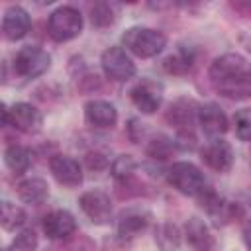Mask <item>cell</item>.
I'll use <instances>...</instances> for the list:
<instances>
[{
	"label": "cell",
	"mask_w": 251,
	"mask_h": 251,
	"mask_svg": "<svg viewBox=\"0 0 251 251\" xmlns=\"http://www.w3.org/2000/svg\"><path fill=\"white\" fill-rule=\"evenodd\" d=\"M212 88L229 100L251 98V61L239 53H226L210 65Z\"/></svg>",
	"instance_id": "6da1fadb"
},
{
	"label": "cell",
	"mask_w": 251,
	"mask_h": 251,
	"mask_svg": "<svg viewBox=\"0 0 251 251\" xmlns=\"http://www.w3.org/2000/svg\"><path fill=\"white\" fill-rule=\"evenodd\" d=\"M122 45L133 53L135 57L141 59H149L155 57L157 53H161L167 45V37L159 31V29H151V27H129L124 35H122Z\"/></svg>",
	"instance_id": "7a4b0ae2"
},
{
	"label": "cell",
	"mask_w": 251,
	"mask_h": 251,
	"mask_svg": "<svg viewBox=\"0 0 251 251\" xmlns=\"http://www.w3.org/2000/svg\"><path fill=\"white\" fill-rule=\"evenodd\" d=\"M167 180L173 188H176L180 194H186V196H198L206 188V178L202 171L196 165L186 161L173 163L167 171Z\"/></svg>",
	"instance_id": "3957f363"
},
{
	"label": "cell",
	"mask_w": 251,
	"mask_h": 251,
	"mask_svg": "<svg viewBox=\"0 0 251 251\" xmlns=\"http://www.w3.org/2000/svg\"><path fill=\"white\" fill-rule=\"evenodd\" d=\"M47 29H49V35L59 43L75 39L82 31V16L73 6H61L55 12H51Z\"/></svg>",
	"instance_id": "277c9868"
},
{
	"label": "cell",
	"mask_w": 251,
	"mask_h": 251,
	"mask_svg": "<svg viewBox=\"0 0 251 251\" xmlns=\"http://www.w3.org/2000/svg\"><path fill=\"white\" fill-rule=\"evenodd\" d=\"M2 124L14 126L24 133H37L43 126V116L35 106L27 102H16L12 108L2 104Z\"/></svg>",
	"instance_id": "5b68a950"
},
{
	"label": "cell",
	"mask_w": 251,
	"mask_h": 251,
	"mask_svg": "<svg viewBox=\"0 0 251 251\" xmlns=\"http://www.w3.org/2000/svg\"><path fill=\"white\" fill-rule=\"evenodd\" d=\"M51 65V55L35 45H25L16 53L14 59V71L24 78H35L41 76Z\"/></svg>",
	"instance_id": "8992f818"
},
{
	"label": "cell",
	"mask_w": 251,
	"mask_h": 251,
	"mask_svg": "<svg viewBox=\"0 0 251 251\" xmlns=\"http://www.w3.org/2000/svg\"><path fill=\"white\" fill-rule=\"evenodd\" d=\"M102 69L104 75L114 82L129 80L135 75V65L129 59V55L124 51V47H110L102 53Z\"/></svg>",
	"instance_id": "52a82bcc"
},
{
	"label": "cell",
	"mask_w": 251,
	"mask_h": 251,
	"mask_svg": "<svg viewBox=\"0 0 251 251\" xmlns=\"http://www.w3.org/2000/svg\"><path fill=\"white\" fill-rule=\"evenodd\" d=\"M78 206L84 212V216L96 224V226H104L110 222L112 218V202L110 196L102 190H88L78 198Z\"/></svg>",
	"instance_id": "ba28073f"
},
{
	"label": "cell",
	"mask_w": 251,
	"mask_h": 251,
	"mask_svg": "<svg viewBox=\"0 0 251 251\" xmlns=\"http://www.w3.org/2000/svg\"><path fill=\"white\" fill-rule=\"evenodd\" d=\"M200 159L216 173H227L233 165V149L224 139H212L200 149Z\"/></svg>",
	"instance_id": "9c48e42d"
},
{
	"label": "cell",
	"mask_w": 251,
	"mask_h": 251,
	"mask_svg": "<svg viewBox=\"0 0 251 251\" xmlns=\"http://www.w3.org/2000/svg\"><path fill=\"white\" fill-rule=\"evenodd\" d=\"M198 126L202 129L204 135H208L210 139H220L226 131H227V118L224 114V110L218 104H204L198 108L196 114Z\"/></svg>",
	"instance_id": "30bf717a"
},
{
	"label": "cell",
	"mask_w": 251,
	"mask_h": 251,
	"mask_svg": "<svg viewBox=\"0 0 251 251\" xmlns=\"http://www.w3.org/2000/svg\"><path fill=\"white\" fill-rule=\"evenodd\" d=\"M129 96L141 114H153L161 106L163 88H161V84H157L153 80H141L131 88Z\"/></svg>",
	"instance_id": "8fae6325"
},
{
	"label": "cell",
	"mask_w": 251,
	"mask_h": 251,
	"mask_svg": "<svg viewBox=\"0 0 251 251\" xmlns=\"http://www.w3.org/2000/svg\"><path fill=\"white\" fill-rule=\"evenodd\" d=\"M49 169H51V175L55 176V180L63 186L75 188L82 182V169H80L78 161L69 155H55L49 161Z\"/></svg>",
	"instance_id": "7c38bea8"
},
{
	"label": "cell",
	"mask_w": 251,
	"mask_h": 251,
	"mask_svg": "<svg viewBox=\"0 0 251 251\" xmlns=\"http://www.w3.org/2000/svg\"><path fill=\"white\" fill-rule=\"evenodd\" d=\"M31 27L29 14L22 6H10L2 18V33L8 41H18L27 35Z\"/></svg>",
	"instance_id": "4fadbf2b"
},
{
	"label": "cell",
	"mask_w": 251,
	"mask_h": 251,
	"mask_svg": "<svg viewBox=\"0 0 251 251\" xmlns=\"http://www.w3.org/2000/svg\"><path fill=\"white\" fill-rule=\"evenodd\" d=\"M149 222H151V214L145 208H127L118 218V233L124 239L135 237L147 229Z\"/></svg>",
	"instance_id": "5bb4252c"
},
{
	"label": "cell",
	"mask_w": 251,
	"mask_h": 251,
	"mask_svg": "<svg viewBox=\"0 0 251 251\" xmlns=\"http://www.w3.org/2000/svg\"><path fill=\"white\" fill-rule=\"evenodd\" d=\"M43 231L49 239H67L76 231L75 216L67 210H55V212L45 216Z\"/></svg>",
	"instance_id": "9a60e30c"
},
{
	"label": "cell",
	"mask_w": 251,
	"mask_h": 251,
	"mask_svg": "<svg viewBox=\"0 0 251 251\" xmlns=\"http://www.w3.org/2000/svg\"><path fill=\"white\" fill-rule=\"evenodd\" d=\"M184 235L192 251H214L216 249V239L200 218H190L186 222Z\"/></svg>",
	"instance_id": "2e32d148"
},
{
	"label": "cell",
	"mask_w": 251,
	"mask_h": 251,
	"mask_svg": "<svg viewBox=\"0 0 251 251\" xmlns=\"http://www.w3.org/2000/svg\"><path fill=\"white\" fill-rule=\"evenodd\" d=\"M84 118L92 127H114L118 122V112L114 104L106 100H90L84 106Z\"/></svg>",
	"instance_id": "e0dca14e"
},
{
	"label": "cell",
	"mask_w": 251,
	"mask_h": 251,
	"mask_svg": "<svg viewBox=\"0 0 251 251\" xmlns=\"http://www.w3.org/2000/svg\"><path fill=\"white\" fill-rule=\"evenodd\" d=\"M18 196L25 204H41L49 196V186L43 178H25L18 184Z\"/></svg>",
	"instance_id": "ac0fdd59"
},
{
	"label": "cell",
	"mask_w": 251,
	"mask_h": 251,
	"mask_svg": "<svg viewBox=\"0 0 251 251\" xmlns=\"http://www.w3.org/2000/svg\"><path fill=\"white\" fill-rule=\"evenodd\" d=\"M194 114H198V108L194 106L192 100H176L175 104H171L167 112V120L176 127H188Z\"/></svg>",
	"instance_id": "d6986e66"
},
{
	"label": "cell",
	"mask_w": 251,
	"mask_h": 251,
	"mask_svg": "<svg viewBox=\"0 0 251 251\" xmlns=\"http://www.w3.org/2000/svg\"><path fill=\"white\" fill-rule=\"evenodd\" d=\"M4 161H6V167L10 171H14L16 175H22L29 169L31 165V153L27 147H22V145H10L4 153Z\"/></svg>",
	"instance_id": "ffe728a7"
},
{
	"label": "cell",
	"mask_w": 251,
	"mask_h": 251,
	"mask_svg": "<svg viewBox=\"0 0 251 251\" xmlns=\"http://www.w3.org/2000/svg\"><path fill=\"white\" fill-rule=\"evenodd\" d=\"M155 243L161 251H175L178 249L180 245V229L171 224V222H165L161 226H157L155 229Z\"/></svg>",
	"instance_id": "44dd1931"
},
{
	"label": "cell",
	"mask_w": 251,
	"mask_h": 251,
	"mask_svg": "<svg viewBox=\"0 0 251 251\" xmlns=\"http://www.w3.org/2000/svg\"><path fill=\"white\" fill-rule=\"evenodd\" d=\"M192 65H194V55L190 49H184V47H180L175 55L167 57L163 63L165 71L171 75H184L192 69Z\"/></svg>",
	"instance_id": "7402d4cb"
},
{
	"label": "cell",
	"mask_w": 251,
	"mask_h": 251,
	"mask_svg": "<svg viewBox=\"0 0 251 251\" xmlns=\"http://www.w3.org/2000/svg\"><path fill=\"white\" fill-rule=\"evenodd\" d=\"M147 155L153 157V159H159V161H165L169 159L175 151H176V141L167 137V135H157L153 137L149 143H147Z\"/></svg>",
	"instance_id": "603a6c76"
},
{
	"label": "cell",
	"mask_w": 251,
	"mask_h": 251,
	"mask_svg": "<svg viewBox=\"0 0 251 251\" xmlns=\"http://www.w3.org/2000/svg\"><path fill=\"white\" fill-rule=\"evenodd\" d=\"M24 224H25V212L12 202H2V227L6 231H14Z\"/></svg>",
	"instance_id": "cb8c5ba5"
},
{
	"label": "cell",
	"mask_w": 251,
	"mask_h": 251,
	"mask_svg": "<svg viewBox=\"0 0 251 251\" xmlns=\"http://www.w3.org/2000/svg\"><path fill=\"white\" fill-rule=\"evenodd\" d=\"M90 20H92V25H96V27L112 25L114 20H116L114 4H110V2H96L90 8Z\"/></svg>",
	"instance_id": "d4e9b609"
},
{
	"label": "cell",
	"mask_w": 251,
	"mask_h": 251,
	"mask_svg": "<svg viewBox=\"0 0 251 251\" xmlns=\"http://www.w3.org/2000/svg\"><path fill=\"white\" fill-rule=\"evenodd\" d=\"M37 247V233L33 229H22L10 243L8 251H35Z\"/></svg>",
	"instance_id": "484cf974"
},
{
	"label": "cell",
	"mask_w": 251,
	"mask_h": 251,
	"mask_svg": "<svg viewBox=\"0 0 251 251\" xmlns=\"http://www.w3.org/2000/svg\"><path fill=\"white\" fill-rule=\"evenodd\" d=\"M135 167H137V163L133 161L131 155H120V157H116V161L112 163V175H114V178H118V180H126V178H129V176L133 175Z\"/></svg>",
	"instance_id": "4316f807"
},
{
	"label": "cell",
	"mask_w": 251,
	"mask_h": 251,
	"mask_svg": "<svg viewBox=\"0 0 251 251\" xmlns=\"http://www.w3.org/2000/svg\"><path fill=\"white\" fill-rule=\"evenodd\" d=\"M235 124V135L241 141H251V108H243L233 118Z\"/></svg>",
	"instance_id": "83f0119b"
},
{
	"label": "cell",
	"mask_w": 251,
	"mask_h": 251,
	"mask_svg": "<svg viewBox=\"0 0 251 251\" xmlns=\"http://www.w3.org/2000/svg\"><path fill=\"white\" fill-rule=\"evenodd\" d=\"M86 165H88L90 169H104V167L108 165V157H106L104 153H100V151L88 153V157H86Z\"/></svg>",
	"instance_id": "f1b7e54d"
},
{
	"label": "cell",
	"mask_w": 251,
	"mask_h": 251,
	"mask_svg": "<svg viewBox=\"0 0 251 251\" xmlns=\"http://www.w3.org/2000/svg\"><path fill=\"white\" fill-rule=\"evenodd\" d=\"M231 8L233 10H237V12H241L243 16H251V4L249 2H231Z\"/></svg>",
	"instance_id": "f546056e"
},
{
	"label": "cell",
	"mask_w": 251,
	"mask_h": 251,
	"mask_svg": "<svg viewBox=\"0 0 251 251\" xmlns=\"http://www.w3.org/2000/svg\"><path fill=\"white\" fill-rule=\"evenodd\" d=\"M243 243H245V247H247V251H251V220L245 224V227H243Z\"/></svg>",
	"instance_id": "4dcf8cb0"
}]
</instances>
